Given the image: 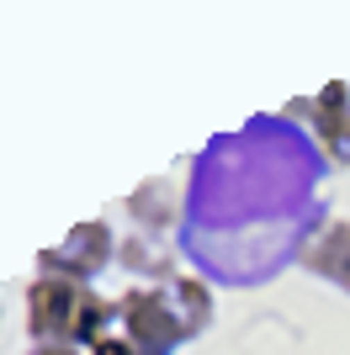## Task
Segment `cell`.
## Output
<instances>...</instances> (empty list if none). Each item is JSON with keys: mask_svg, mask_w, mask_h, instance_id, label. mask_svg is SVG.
I'll list each match as a JSON object with an SVG mask.
<instances>
[{"mask_svg": "<svg viewBox=\"0 0 350 355\" xmlns=\"http://www.w3.org/2000/svg\"><path fill=\"white\" fill-rule=\"evenodd\" d=\"M128 212H133V223H138L144 234L160 239V234H170L175 218H181V196H175L170 180H144V186L128 196Z\"/></svg>", "mask_w": 350, "mask_h": 355, "instance_id": "obj_7", "label": "cell"}, {"mask_svg": "<svg viewBox=\"0 0 350 355\" xmlns=\"http://www.w3.org/2000/svg\"><path fill=\"white\" fill-rule=\"evenodd\" d=\"M117 266L133 270V276H165V282L175 276V270H170V254H165V244H160L154 234L122 239V244H117Z\"/></svg>", "mask_w": 350, "mask_h": 355, "instance_id": "obj_8", "label": "cell"}, {"mask_svg": "<svg viewBox=\"0 0 350 355\" xmlns=\"http://www.w3.org/2000/svg\"><path fill=\"white\" fill-rule=\"evenodd\" d=\"M165 297H170L175 318H181V329H186V340H202L207 329H212V318H218V292H212L207 276L175 270L170 282H165Z\"/></svg>", "mask_w": 350, "mask_h": 355, "instance_id": "obj_6", "label": "cell"}, {"mask_svg": "<svg viewBox=\"0 0 350 355\" xmlns=\"http://www.w3.org/2000/svg\"><path fill=\"white\" fill-rule=\"evenodd\" d=\"M117 329V297L80 286L69 276H32L27 282V334L32 345H90Z\"/></svg>", "mask_w": 350, "mask_h": 355, "instance_id": "obj_1", "label": "cell"}, {"mask_svg": "<svg viewBox=\"0 0 350 355\" xmlns=\"http://www.w3.org/2000/svg\"><path fill=\"white\" fill-rule=\"evenodd\" d=\"M303 266H308V276H319L324 286H335V292L350 297V218L324 223L319 234L308 239Z\"/></svg>", "mask_w": 350, "mask_h": 355, "instance_id": "obj_5", "label": "cell"}, {"mask_svg": "<svg viewBox=\"0 0 350 355\" xmlns=\"http://www.w3.org/2000/svg\"><path fill=\"white\" fill-rule=\"evenodd\" d=\"M90 355H138V350L122 340V329H112V334H101V340L90 345Z\"/></svg>", "mask_w": 350, "mask_h": 355, "instance_id": "obj_9", "label": "cell"}, {"mask_svg": "<svg viewBox=\"0 0 350 355\" xmlns=\"http://www.w3.org/2000/svg\"><path fill=\"white\" fill-rule=\"evenodd\" d=\"M117 260V239H112V223L90 218V223H74L69 234L38 250V276H69V282L90 286L106 266Z\"/></svg>", "mask_w": 350, "mask_h": 355, "instance_id": "obj_3", "label": "cell"}, {"mask_svg": "<svg viewBox=\"0 0 350 355\" xmlns=\"http://www.w3.org/2000/svg\"><path fill=\"white\" fill-rule=\"evenodd\" d=\"M117 329H122V340L138 355H175L186 345V329H181L170 297H165V282L133 286V292L117 297Z\"/></svg>", "mask_w": 350, "mask_h": 355, "instance_id": "obj_2", "label": "cell"}, {"mask_svg": "<svg viewBox=\"0 0 350 355\" xmlns=\"http://www.w3.org/2000/svg\"><path fill=\"white\" fill-rule=\"evenodd\" d=\"M27 355H90L80 345H27Z\"/></svg>", "mask_w": 350, "mask_h": 355, "instance_id": "obj_10", "label": "cell"}, {"mask_svg": "<svg viewBox=\"0 0 350 355\" xmlns=\"http://www.w3.org/2000/svg\"><path fill=\"white\" fill-rule=\"evenodd\" d=\"M292 112H303L313 138H319L324 159L350 170V85L345 80H329V85L313 96V101H297Z\"/></svg>", "mask_w": 350, "mask_h": 355, "instance_id": "obj_4", "label": "cell"}]
</instances>
